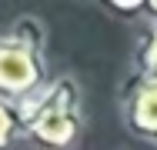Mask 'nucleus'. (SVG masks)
Returning <instances> with one entry per match:
<instances>
[{
	"label": "nucleus",
	"mask_w": 157,
	"mask_h": 150,
	"mask_svg": "<svg viewBox=\"0 0 157 150\" xmlns=\"http://www.w3.org/2000/svg\"><path fill=\"white\" fill-rule=\"evenodd\" d=\"M117 107H121V123L127 133L157 147V80H144L130 73L121 84Z\"/></svg>",
	"instance_id": "nucleus-3"
},
{
	"label": "nucleus",
	"mask_w": 157,
	"mask_h": 150,
	"mask_svg": "<svg viewBox=\"0 0 157 150\" xmlns=\"http://www.w3.org/2000/svg\"><path fill=\"white\" fill-rule=\"evenodd\" d=\"M104 10L107 13H114V17H124V20H134V17H140L144 13V0H110V3H104Z\"/></svg>",
	"instance_id": "nucleus-6"
},
{
	"label": "nucleus",
	"mask_w": 157,
	"mask_h": 150,
	"mask_svg": "<svg viewBox=\"0 0 157 150\" xmlns=\"http://www.w3.org/2000/svg\"><path fill=\"white\" fill-rule=\"evenodd\" d=\"M47 47H37L7 27L0 33V100L24 103L50 84Z\"/></svg>",
	"instance_id": "nucleus-2"
},
{
	"label": "nucleus",
	"mask_w": 157,
	"mask_h": 150,
	"mask_svg": "<svg viewBox=\"0 0 157 150\" xmlns=\"http://www.w3.org/2000/svg\"><path fill=\"white\" fill-rule=\"evenodd\" d=\"M151 27H157V0H144V13H140Z\"/></svg>",
	"instance_id": "nucleus-7"
},
{
	"label": "nucleus",
	"mask_w": 157,
	"mask_h": 150,
	"mask_svg": "<svg viewBox=\"0 0 157 150\" xmlns=\"http://www.w3.org/2000/svg\"><path fill=\"white\" fill-rule=\"evenodd\" d=\"M24 140L37 150H70L84 137V90L74 73L54 77L20 103Z\"/></svg>",
	"instance_id": "nucleus-1"
},
{
	"label": "nucleus",
	"mask_w": 157,
	"mask_h": 150,
	"mask_svg": "<svg viewBox=\"0 0 157 150\" xmlns=\"http://www.w3.org/2000/svg\"><path fill=\"white\" fill-rule=\"evenodd\" d=\"M24 144V117H20V103L0 100V150H13Z\"/></svg>",
	"instance_id": "nucleus-5"
},
{
	"label": "nucleus",
	"mask_w": 157,
	"mask_h": 150,
	"mask_svg": "<svg viewBox=\"0 0 157 150\" xmlns=\"http://www.w3.org/2000/svg\"><path fill=\"white\" fill-rule=\"evenodd\" d=\"M130 73L144 80H157V27H147V33L137 40L130 57Z\"/></svg>",
	"instance_id": "nucleus-4"
}]
</instances>
